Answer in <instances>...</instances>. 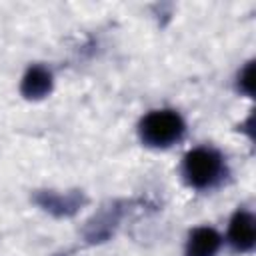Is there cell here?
<instances>
[{"label":"cell","mask_w":256,"mask_h":256,"mask_svg":"<svg viewBox=\"0 0 256 256\" xmlns=\"http://www.w3.org/2000/svg\"><path fill=\"white\" fill-rule=\"evenodd\" d=\"M184 130L182 118L172 110H156L150 112L140 126L142 138L152 146H168L176 138H180Z\"/></svg>","instance_id":"1"},{"label":"cell","mask_w":256,"mask_h":256,"mask_svg":"<svg viewBox=\"0 0 256 256\" xmlns=\"http://www.w3.org/2000/svg\"><path fill=\"white\" fill-rule=\"evenodd\" d=\"M220 166V156L208 148H196L184 160V172L194 186L210 184L218 176Z\"/></svg>","instance_id":"2"},{"label":"cell","mask_w":256,"mask_h":256,"mask_svg":"<svg viewBox=\"0 0 256 256\" xmlns=\"http://www.w3.org/2000/svg\"><path fill=\"white\" fill-rule=\"evenodd\" d=\"M256 226L254 218L248 212H238L230 222V242L238 250H250L254 246Z\"/></svg>","instance_id":"3"},{"label":"cell","mask_w":256,"mask_h":256,"mask_svg":"<svg viewBox=\"0 0 256 256\" xmlns=\"http://www.w3.org/2000/svg\"><path fill=\"white\" fill-rule=\"evenodd\" d=\"M220 246V236L212 228H198L190 234L188 256H214Z\"/></svg>","instance_id":"4"},{"label":"cell","mask_w":256,"mask_h":256,"mask_svg":"<svg viewBox=\"0 0 256 256\" xmlns=\"http://www.w3.org/2000/svg\"><path fill=\"white\" fill-rule=\"evenodd\" d=\"M52 86L50 72L44 70L42 66H34L28 70V74L22 80V94L28 98H40L44 96Z\"/></svg>","instance_id":"5"},{"label":"cell","mask_w":256,"mask_h":256,"mask_svg":"<svg viewBox=\"0 0 256 256\" xmlns=\"http://www.w3.org/2000/svg\"><path fill=\"white\" fill-rule=\"evenodd\" d=\"M240 86H242L248 94H252V90H254V64H252V62L244 68V72H242V76H240Z\"/></svg>","instance_id":"6"}]
</instances>
